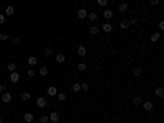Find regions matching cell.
I'll return each mask as SVG.
<instances>
[{"label":"cell","mask_w":164,"mask_h":123,"mask_svg":"<svg viewBox=\"0 0 164 123\" xmlns=\"http://www.w3.org/2000/svg\"><path fill=\"white\" fill-rule=\"evenodd\" d=\"M36 105H38L39 108L48 107V98L46 97H38V98H36Z\"/></svg>","instance_id":"obj_1"},{"label":"cell","mask_w":164,"mask_h":123,"mask_svg":"<svg viewBox=\"0 0 164 123\" xmlns=\"http://www.w3.org/2000/svg\"><path fill=\"white\" fill-rule=\"evenodd\" d=\"M48 116H49V121L51 123H59V120H61V115L58 112H51Z\"/></svg>","instance_id":"obj_2"},{"label":"cell","mask_w":164,"mask_h":123,"mask_svg":"<svg viewBox=\"0 0 164 123\" xmlns=\"http://www.w3.org/2000/svg\"><path fill=\"white\" fill-rule=\"evenodd\" d=\"M2 102L3 103H10L12 102V94H10V92H7V90L2 92Z\"/></svg>","instance_id":"obj_3"},{"label":"cell","mask_w":164,"mask_h":123,"mask_svg":"<svg viewBox=\"0 0 164 123\" xmlns=\"http://www.w3.org/2000/svg\"><path fill=\"white\" fill-rule=\"evenodd\" d=\"M77 54L81 58H86L87 56V48L84 46V44H81V46H77Z\"/></svg>","instance_id":"obj_4"},{"label":"cell","mask_w":164,"mask_h":123,"mask_svg":"<svg viewBox=\"0 0 164 123\" xmlns=\"http://www.w3.org/2000/svg\"><path fill=\"white\" fill-rule=\"evenodd\" d=\"M18 81H20V74H18L16 71L10 72V82H12V84H16Z\"/></svg>","instance_id":"obj_5"},{"label":"cell","mask_w":164,"mask_h":123,"mask_svg":"<svg viewBox=\"0 0 164 123\" xmlns=\"http://www.w3.org/2000/svg\"><path fill=\"white\" fill-rule=\"evenodd\" d=\"M143 108L146 110V112H151V110L154 108V103L151 102V100H146V102H143Z\"/></svg>","instance_id":"obj_6"},{"label":"cell","mask_w":164,"mask_h":123,"mask_svg":"<svg viewBox=\"0 0 164 123\" xmlns=\"http://www.w3.org/2000/svg\"><path fill=\"white\" fill-rule=\"evenodd\" d=\"M87 13H89V12H87L86 8H79V10H77V18L84 20V18H87Z\"/></svg>","instance_id":"obj_7"},{"label":"cell","mask_w":164,"mask_h":123,"mask_svg":"<svg viewBox=\"0 0 164 123\" xmlns=\"http://www.w3.org/2000/svg\"><path fill=\"white\" fill-rule=\"evenodd\" d=\"M46 90H48V95L49 97H56V94H58V87H54V85H49Z\"/></svg>","instance_id":"obj_8"},{"label":"cell","mask_w":164,"mask_h":123,"mask_svg":"<svg viewBox=\"0 0 164 123\" xmlns=\"http://www.w3.org/2000/svg\"><path fill=\"white\" fill-rule=\"evenodd\" d=\"M118 12H120V13H126V12H128V3H126V2H121V3L118 5Z\"/></svg>","instance_id":"obj_9"},{"label":"cell","mask_w":164,"mask_h":123,"mask_svg":"<svg viewBox=\"0 0 164 123\" xmlns=\"http://www.w3.org/2000/svg\"><path fill=\"white\" fill-rule=\"evenodd\" d=\"M13 15H15V7L8 5V7L5 8V16H13Z\"/></svg>","instance_id":"obj_10"},{"label":"cell","mask_w":164,"mask_h":123,"mask_svg":"<svg viewBox=\"0 0 164 123\" xmlns=\"http://www.w3.org/2000/svg\"><path fill=\"white\" fill-rule=\"evenodd\" d=\"M54 59H56V63L58 64H64L66 63V56H64V54H56V56H54Z\"/></svg>","instance_id":"obj_11"},{"label":"cell","mask_w":164,"mask_h":123,"mask_svg":"<svg viewBox=\"0 0 164 123\" xmlns=\"http://www.w3.org/2000/svg\"><path fill=\"white\" fill-rule=\"evenodd\" d=\"M99 31H100V28L97 26V25H92V26L89 28V33L92 35V36H95V35H99Z\"/></svg>","instance_id":"obj_12"},{"label":"cell","mask_w":164,"mask_h":123,"mask_svg":"<svg viewBox=\"0 0 164 123\" xmlns=\"http://www.w3.org/2000/svg\"><path fill=\"white\" fill-rule=\"evenodd\" d=\"M154 94H156L157 98H164V89L162 87H156L154 89Z\"/></svg>","instance_id":"obj_13"},{"label":"cell","mask_w":164,"mask_h":123,"mask_svg":"<svg viewBox=\"0 0 164 123\" xmlns=\"http://www.w3.org/2000/svg\"><path fill=\"white\" fill-rule=\"evenodd\" d=\"M112 30H113V26L110 23H104V25H102V31H104V33H110Z\"/></svg>","instance_id":"obj_14"},{"label":"cell","mask_w":164,"mask_h":123,"mask_svg":"<svg viewBox=\"0 0 164 123\" xmlns=\"http://www.w3.org/2000/svg\"><path fill=\"white\" fill-rule=\"evenodd\" d=\"M38 76H48V67L46 66H39V69H38Z\"/></svg>","instance_id":"obj_15"},{"label":"cell","mask_w":164,"mask_h":123,"mask_svg":"<svg viewBox=\"0 0 164 123\" xmlns=\"http://www.w3.org/2000/svg\"><path fill=\"white\" fill-rule=\"evenodd\" d=\"M104 18L105 20H110V18H113V10H104Z\"/></svg>","instance_id":"obj_16"},{"label":"cell","mask_w":164,"mask_h":123,"mask_svg":"<svg viewBox=\"0 0 164 123\" xmlns=\"http://www.w3.org/2000/svg\"><path fill=\"white\" fill-rule=\"evenodd\" d=\"M87 18H89L90 21H97V18H99V15H97L95 12H89V13H87Z\"/></svg>","instance_id":"obj_17"},{"label":"cell","mask_w":164,"mask_h":123,"mask_svg":"<svg viewBox=\"0 0 164 123\" xmlns=\"http://www.w3.org/2000/svg\"><path fill=\"white\" fill-rule=\"evenodd\" d=\"M141 74H143L141 67H133V76H135V77H141Z\"/></svg>","instance_id":"obj_18"},{"label":"cell","mask_w":164,"mask_h":123,"mask_svg":"<svg viewBox=\"0 0 164 123\" xmlns=\"http://www.w3.org/2000/svg\"><path fill=\"white\" fill-rule=\"evenodd\" d=\"M56 97H58V100H59V102H66V98H67V95H66L64 92H58Z\"/></svg>","instance_id":"obj_19"},{"label":"cell","mask_w":164,"mask_h":123,"mask_svg":"<svg viewBox=\"0 0 164 123\" xmlns=\"http://www.w3.org/2000/svg\"><path fill=\"white\" fill-rule=\"evenodd\" d=\"M28 64L30 66H36V64H38V58H36V56H30L28 58Z\"/></svg>","instance_id":"obj_20"},{"label":"cell","mask_w":164,"mask_h":123,"mask_svg":"<svg viewBox=\"0 0 164 123\" xmlns=\"http://www.w3.org/2000/svg\"><path fill=\"white\" fill-rule=\"evenodd\" d=\"M159 38H161V35H159V33H153V35L149 36L151 43H156V41H159Z\"/></svg>","instance_id":"obj_21"},{"label":"cell","mask_w":164,"mask_h":123,"mask_svg":"<svg viewBox=\"0 0 164 123\" xmlns=\"http://www.w3.org/2000/svg\"><path fill=\"white\" fill-rule=\"evenodd\" d=\"M133 105H141L143 100H141V97H133V100H131Z\"/></svg>","instance_id":"obj_22"},{"label":"cell","mask_w":164,"mask_h":123,"mask_svg":"<svg viewBox=\"0 0 164 123\" xmlns=\"http://www.w3.org/2000/svg\"><path fill=\"white\" fill-rule=\"evenodd\" d=\"M23 118H25L26 123H31V121H33V113H25V116H23Z\"/></svg>","instance_id":"obj_23"},{"label":"cell","mask_w":164,"mask_h":123,"mask_svg":"<svg viewBox=\"0 0 164 123\" xmlns=\"http://www.w3.org/2000/svg\"><path fill=\"white\" fill-rule=\"evenodd\" d=\"M77 69L81 71V72H84V71L87 69V64H86V63H79V64H77Z\"/></svg>","instance_id":"obj_24"},{"label":"cell","mask_w":164,"mask_h":123,"mask_svg":"<svg viewBox=\"0 0 164 123\" xmlns=\"http://www.w3.org/2000/svg\"><path fill=\"white\" fill-rule=\"evenodd\" d=\"M72 92H81V84H79V82L72 84Z\"/></svg>","instance_id":"obj_25"},{"label":"cell","mask_w":164,"mask_h":123,"mask_svg":"<svg viewBox=\"0 0 164 123\" xmlns=\"http://www.w3.org/2000/svg\"><path fill=\"white\" fill-rule=\"evenodd\" d=\"M7 69H8L10 72H13V71H16V64H15V63H8V66H7Z\"/></svg>","instance_id":"obj_26"},{"label":"cell","mask_w":164,"mask_h":123,"mask_svg":"<svg viewBox=\"0 0 164 123\" xmlns=\"http://www.w3.org/2000/svg\"><path fill=\"white\" fill-rule=\"evenodd\" d=\"M128 26H130V23H128V20H123V21H121V23H120V28H121V30H126V28H128Z\"/></svg>","instance_id":"obj_27"},{"label":"cell","mask_w":164,"mask_h":123,"mask_svg":"<svg viewBox=\"0 0 164 123\" xmlns=\"http://www.w3.org/2000/svg\"><path fill=\"white\" fill-rule=\"evenodd\" d=\"M21 100H30V97H31V95H30V92H21Z\"/></svg>","instance_id":"obj_28"},{"label":"cell","mask_w":164,"mask_h":123,"mask_svg":"<svg viewBox=\"0 0 164 123\" xmlns=\"http://www.w3.org/2000/svg\"><path fill=\"white\" fill-rule=\"evenodd\" d=\"M53 54H54V51L51 48H44V56H53Z\"/></svg>","instance_id":"obj_29"},{"label":"cell","mask_w":164,"mask_h":123,"mask_svg":"<svg viewBox=\"0 0 164 123\" xmlns=\"http://www.w3.org/2000/svg\"><path fill=\"white\" fill-rule=\"evenodd\" d=\"M39 121L41 123H48V121H49V116H48V115H41L39 116Z\"/></svg>","instance_id":"obj_30"},{"label":"cell","mask_w":164,"mask_h":123,"mask_svg":"<svg viewBox=\"0 0 164 123\" xmlns=\"http://www.w3.org/2000/svg\"><path fill=\"white\" fill-rule=\"evenodd\" d=\"M81 90L89 92V84H87V82H82V84H81Z\"/></svg>","instance_id":"obj_31"},{"label":"cell","mask_w":164,"mask_h":123,"mask_svg":"<svg viewBox=\"0 0 164 123\" xmlns=\"http://www.w3.org/2000/svg\"><path fill=\"white\" fill-rule=\"evenodd\" d=\"M97 3H99L100 7H107V5H108V0H97Z\"/></svg>","instance_id":"obj_32"},{"label":"cell","mask_w":164,"mask_h":123,"mask_svg":"<svg viewBox=\"0 0 164 123\" xmlns=\"http://www.w3.org/2000/svg\"><path fill=\"white\" fill-rule=\"evenodd\" d=\"M26 76H28L30 79H31V77H35V76H36V72H35L33 69H28V72H26Z\"/></svg>","instance_id":"obj_33"},{"label":"cell","mask_w":164,"mask_h":123,"mask_svg":"<svg viewBox=\"0 0 164 123\" xmlns=\"http://www.w3.org/2000/svg\"><path fill=\"white\" fill-rule=\"evenodd\" d=\"M8 40V35L7 33H0V41H7Z\"/></svg>","instance_id":"obj_34"},{"label":"cell","mask_w":164,"mask_h":123,"mask_svg":"<svg viewBox=\"0 0 164 123\" xmlns=\"http://www.w3.org/2000/svg\"><path fill=\"white\" fill-rule=\"evenodd\" d=\"M128 23H130V26H131V25H136V23H138V20H136V18H130Z\"/></svg>","instance_id":"obj_35"},{"label":"cell","mask_w":164,"mask_h":123,"mask_svg":"<svg viewBox=\"0 0 164 123\" xmlns=\"http://www.w3.org/2000/svg\"><path fill=\"white\" fill-rule=\"evenodd\" d=\"M149 3L153 5V7H156V5H159V0H149Z\"/></svg>","instance_id":"obj_36"},{"label":"cell","mask_w":164,"mask_h":123,"mask_svg":"<svg viewBox=\"0 0 164 123\" xmlns=\"http://www.w3.org/2000/svg\"><path fill=\"white\" fill-rule=\"evenodd\" d=\"M157 26H159V30H164V21H162V20H161V21H159V23H157Z\"/></svg>","instance_id":"obj_37"},{"label":"cell","mask_w":164,"mask_h":123,"mask_svg":"<svg viewBox=\"0 0 164 123\" xmlns=\"http://www.w3.org/2000/svg\"><path fill=\"white\" fill-rule=\"evenodd\" d=\"M2 23H5V15L0 13V25H2Z\"/></svg>","instance_id":"obj_38"},{"label":"cell","mask_w":164,"mask_h":123,"mask_svg":"<svg viewBox=\"0 0 164 123\" xmlns=\"http://www.w3.org/2000/svg\"><path fill=\"white\" fill-rule=\"evenodd\" d=\"M5 90H7V87H5L3 84H0V92H5Z\"/></svg>","instance_id":"obj_39"},{"label":"cell","mask_w":164,"mask_h":123,"mask_svg":"<svg viewBox=\"0 0 164 123\" xmlns=\"http://www.w3.org/2000/svg\"><path fill=\"white\" fill-rule=\"evenodd\" d=\"M20 43V38H13V44H18Z\"/></svg>","instance_id":"obj_40"},{"label":"cell","mask_w":164,"mask_h":123,"mask_svg":"<svg viewBox=\"0 0 164 123\" xmlns=\"http://www.w3.org/2000/svg\"><path fill=\"white\" fill-rule=\"evenodd\" d=\"M0 123H2V116H0Z\"/></svg>","instance_id":"obj_41"}]
</instances>
